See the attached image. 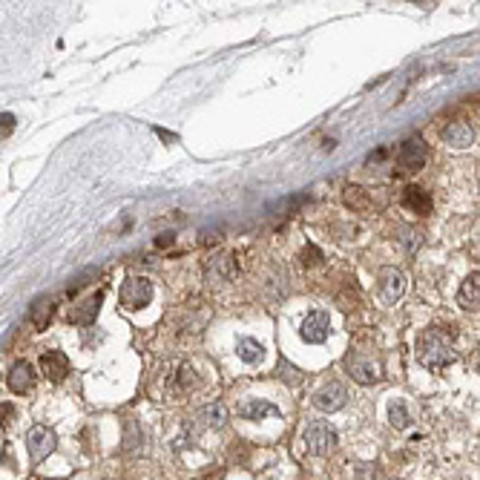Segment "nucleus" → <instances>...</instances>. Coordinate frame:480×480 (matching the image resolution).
Returning <instances> with one entry per match:
<instances>
[{
  "label": "nucleus",
  "instance_id": "nucleus-1",
  "mask_svg": "<svg viewBox=\"0 0 480 480\" xmlns=\"http://www.w3.org/2000/svg\"><path fill=\"white\" fill-rule=\"evenodd\" d=\"M417 360L426 368H431V371H440V368L452 365L457 360L455 334L443 325H428L417 340Z\"/></svg>",
  "mask_w": 480,
  "mask_h": 480
},
{
  "label": "nucleus",
  "instance_id": "nucleus-2",
  "mask_svg": "<svg viewBox=\"0 0 480 480\" xmlns=\"http://www.w3.org/2000/svg\"><path fill=\"white\" fill-rule=\"evenodd\" d=\"M428 162V144L420 138V135H411L400 144L397 150V162H394V173L400 175H414L420 173Z\"/></svg>",
  "mask_w": 480,
  "mask_h": 480
},
{
  "label": "nucleus",
  "instance_id": "nucleus-3",
  "mask_svg": "<svg viewBox=\"0 0 480 480\" xmlns=\"http://www.w3.org/2000/svg\"><path fill=\"white\" fill-rule=\"evenodd\" d=\"M153 302V282L147 276H127L118 291V305L124 311H141Z\"/></svg>",
  "mask_w": 480,
  "mask_h": 480
},
{
  "label": "nucleus",
  "instance_id": "nucleus-4",
  "mask_svg": "<svg viewBox=\"0 0 480 480\" xmlns=\"http://www.w3.org/2000/svg\"><path fill=\"white\" fill-rule=\"evenodd\" d=\"M302 443H305V449L316 457H325L328 452L337 449V431H334V426L316 420L311 423L305 431H302Z\"/></svg>",
  "mask_w": 480,
  "mask_h": 480
},
{
  "label": "nucleus",
  "instance_id": "nucleus-5",
  "mask_svg": "<svg viewBox=\"0 0 480 480\" xmlns=\"http://www.w3.org/2000/svg\"><path fill=\"white\" fill-rule=\"evenodd\" d=\"M55 446H58V437L50 426H32L26 431V452L32 463H43L55 452Z\"/></svg>",
  "mask_w": 480,
  "mask_h": 480
},
{
  "label": "nucleus",
  "instance_id": "nucleus-6",
  "mask_svg": "<svg viewBox=\"0 0 480 480\" xmlns=\"http://www.w3.org/2000/svg\"><path fill=\"white\" fill-rule=\"evenodd\" d=\"M345 368L354 382H360V386H374V382H380V362L374 357L368 354H360V351H351V354L345 357Z\"/></svg>",
  "mask_w": 480,
  "mask_h": 480
},
{
  "label": "nucleus",
  "instance_id": "nucleus-7",
  "mask_svg": "<svg viewBox=\"0 0 480 480\" xmlns=\"http://www.w3.org/2000/svg\"><path fill=\"white\" fill-rule=\"evenodd\" d=\"M345 400H348V391H345V386L342 382H337V380H331V382H325L323 389H316L314 391V408H319V411H325V414H334V411H340L342 406H345Z\"/></svg>",
  "mask_w": 480,
  "mask_h": 480
},
{
  "label": "nucleus",
  "instance_id": "nucleus-8",
  "mask_svg": "<svg viewBox=\"0 0 480 480\" xmlns=\"http://www.w3.org/2000/svg\"><path fill=\"white\" fill-rule=\"evenodd\" d=\"M377 287H380L382 302L394 305V302L406 294V274L400 268H382L377 274Z\"/></svg>",
  "mask_w": 480,
  "mask_h": 480
},
{
  "label": "nucleus",
  "instance_id": "nucleus-9",
  "mask_svg": "<svg viewBox=\"0 0 480 480\" xmlns=\"http://www.w3.org/2000/svg\"><path fill=\"white\" fill-rule=\"evenodd\" d=\"M328 334H331V319H328L325 311H311L305 319H302V325H299V337L305 342H311V345L325 342Z\"/></svg>",
  "mask_w": 480,
  "mask_h": 480
},
{
  "label": "nucleus",
  "instance_id": "nucleus-10",
  "mask_svg": "<svg viewBox=\"0 0 480 480\" xmlns=\"http://www.w3.org/2000/svg\"><path fill=\"white\" fill-rule=\"evenodd\" d=\"M6 386H9L12 394H26L32 386H35V365H32L29 360H18L9 368Z\"/></svg>",
  "mask_w": 480,
  "mask_h": 480
},
{
  "label": "nucleus",
  "instance_id": "nucleus-11",
  "mask_svg": "<svg viewBox=\"0 0 480 480\" xmlns=\"http://www.w3.org/2000/svg\"><path fill=\"white\" fill-rule=\"evenodd\" d=\"M41 371L50 382H61L69 374V357L63 351H46L41 357Z\"/></svg>",
  "mask_w": 480,
  "mask_h": 480
},
{
  "label": "nucleus",
  "instance_id": "nucleus-12",
  "mask_svg": "<svg viewBox=\"0 0 480 480\" xmlns=\"http://www.w3.org/2000/svg\"><path fill=\"white\" fill-rule=\"evenodd\" d=\"M101 302H104V294L95 291L89 294L84 302H78V305L69 311V319L75 325H92L95 319H98V311H101Z\"/></svg>",
  "mask_w": 480,
  "mask_h": 480
},
{
  "label": "nucleus",
  "instance_id": "nucleus-13",
  "mask_svg": "<svg viewBox=\"0 0 480 480\" xmlns=\"http://www.w3.org/2000/svg\"><path fill=\"white\" fill-rule=\"evenodd\" d=\"M443 141L449 144V147H455V150H466V147H472V141H474V133H472V127L466 124V121H449L443 127Z\"/></svg>",
  "mask_w": 480,
  "mask_h": 480
},
{
  "label": "nucleus",
  "instance_id": "nucleus-14",
  "mask_svg": "<svg viewBox=\"0 0 480 480\" xmlns=\"http://www.w3.org/2000/svg\"><path fill=\"white\" fill-rule=\"evenodd\" d=\"M400 204H403L408 213H417V216H428V213H431V196L426 193L423 187H417V184H408V187L403 190V196H400Z\"/></svg>",
  "mask_w": 480,
  "mask_h": 480
},
{
  "label": "nucleus",
  "instance_id": "nucleus-15",
  "mask_svg": "<svg viewBox=\"0 0 480 480\" xmlns=\"http://www.w3.org/2000/svg\"><path fill=\"white\" fill-rule=\"evenodd\" d=\"M457 305L463 311H480V274H469L457 291Z\"/></svg>",
  "mask_w": 480,
  "mask_h": 480
},
{
  "label": "nucleus",
  "instance_id": "nucleus-16",
  "mask_svg": "<svg viewBox=\"0 0 480 480\" xmlns=\"http://www.w3.org/2000/svg\"><path fill=\"white\" fill-rule=\"evenodd\" d=\"M230 276H236V256L233 253L216 256V259L207 265V279L210 282H228Z\"/></svg>",
  "mask_w": 480,
  "mask_h": 480
},
{
  "label": "nucleus",
  "instance_id": "nucleus-17",
  "mask_svg": "<svg viewBox=\"0 0 480 480\" xmlns=\"http://www.w3.org/2000/svg\"><path fill=\"white\" fill-rule=\"evenodd\" d=\"M245 420H265V417H279V408L274 403H268V400H248L239 408Z\"/></svg>",
  "mask_w": 480,
  "mask_h": 480
},
{
  "label": "nucleus",
  "instance_id": "nucleus-18",
  "mask_svg": "<svg viewBox=\"0 0 480 480\" xmlns=\"http://www.w3.org/2000/svg\"><path fill=\"white\" fill-rule=\"evenodd\" d=\"M236 357L248 362V365H256V362H262L265 360V348L259 340H253V337H239L236 340Z\"/></svg>",
  "mask_w": 480,
  "mask_h": 480
},
{
  "label": "nucleus",
  "instance_id": "nucleus-19",
  "mask_svg": "<svg viewBox=\"0 0 480 480\" xmlns=\"http://www.w3.org/2000/svg\"><path fill=\"white\" fill-rule=\"evenodd\" d=\"M52 314H55V302H52V296H41V299L35 302V305L29 308V323L35 325L38 331H43L46 325H50Z\"/></svg>",
  "mask_w": 480,
  "mask_h": 480
},
{
  "label": "nucleus",
  "instance_id": "nucleus-20",
  "mask_svg": "<svg viewBox=\"0 0 480 480\" xmlns=\"http://www.w3.org/2000/svg\"><path fill=\"white\" fill-rule=\"evenodd\" d=\"M199 420H201L204 428H221V426H225V420H228V411H225V406H221V403L207 406V408L199 411Z\"/></svg>",
  "mask_w": 480,
  "mask_h": 480
},
{
  "label": "nucleus",
  "instance_id": "nucleus-21",
  "mask_svg": "<svg viewBox=\"0 0 480 480\" xmlns=\"http://www.w3.org/2000/svg\"><path fill=\"white\" fill-rule=\"evenodd\" d=\"M389 423H391L394 428H408L411 417H408V411H406L403 403H391V408H389Z\"/></svg>",
  "mask_w": 480,
  "mask_h": 480
},
{
  "label": "nucleus",
  "instance_id": "nucleus-22",
  "mask_svg": "<svg viewBox=\"0 0 480 480\" xmlns=\"http://www.w3.org/2000/svg\"><path fill=\"white\" fill-rule=\"evenodd\" d=\"M196 371L190 365H182L179 368V391H190V389H196Z\"/></svg>",
  "mask_w": 480,
  "mask_h": 480
},
{
  "label": "nucleus",
  "instance_id": "nucleus-23",
  "mask_svg": "<svg viewBox=\"0 0 480 480\" xmlns=\"http://www.w3.org/2000/svg\"><path fill=\"white\" fill-rule=\"evenodd\" d=\"M319 262H323V253H319V248L305 245V250H302V265H305V268H314V265H319Z\"/></svg>",
  "mask_w": 480,
  "mask_h": 480
},
{
  "label": "nucleus",
  "instance_id": "nucleus-24",
  "mask_svg": "<svg viewBox=\"0 0 480 480\" xmlns=\"http://www.w3.org/2000/svg\"><path fill=\"white\" fill-rule=\"evenodd\" d=\"M0 121H3V138L14 130V116L12 113H3V116H0Z\"/></svg>",
  "mask_w": 480,
  "mask_h": 480
},
{
  "label": "nucleus",
  "instance_id": "nucleus-25",
  "mask_svg": "<svg viewBox=\"0 0 480 480\" xmlns=\"http://www.w3.org/2000/svg\"><path fill=\"white\" fill-rule=\"evenodd\" d=\"M360 480H380V472L374 466H362L360 469Z\"/></svg>",
  "mask_w": 480,
  "mask_h": 480
},
{
  "label": "nucleus",
  "instance_id": "nucleus-26",
  "mask_svg": "<svg viewBox=\"0 0 480 480\" xmlns=\"http://www.w3.org/2000/svg\"><path fill=\"white\" fill-rule=\"evenodd\" d=\"M158 248H164V245H173V233H164L162 239H158V242H155Z\"/></svg>",
  "mask_w": 480,
  "mask_h": 480
},
{
  "label": "nucleus",
  "instance_id": "nucleus-27",
  "mask_svg": "<svg viewBox=\"0 0 480 480\" xmlns=\"http://www.w3.org/2000/svg\"><path fill=\"white\" fill-rule=\"evenodd\" d=\"M477 371H480V351H477Z\"/></svg>",
  "mask_w": 480,
  "mask_h": 480
}]
</instances>
